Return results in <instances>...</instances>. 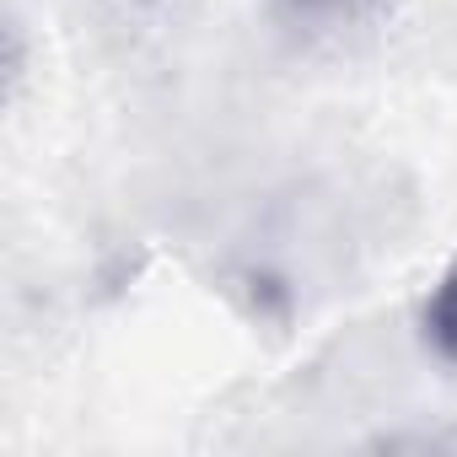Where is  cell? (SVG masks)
Segmentation results:
<instances>
[{
  "instance_id": "obj_1",
  "label": "cell",
  "mask_w": 457,
  "mask_h": 457,
  "mask_svg": "<svg viewBox=\"0 0 457 457\" xmlns=\"http://www.w3.org/2000/svg\"><path fill=\"white\" fill-rule=\"evenodd\" d=\"M436 328H441V339L446 345H457V275L446 280V291L436 296Z\"/></svg>"
}]
</instances>
